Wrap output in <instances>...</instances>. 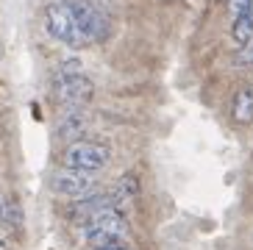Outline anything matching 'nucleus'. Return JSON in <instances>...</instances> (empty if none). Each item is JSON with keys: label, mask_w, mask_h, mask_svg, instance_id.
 <instances>
[{"label": "nucleus", "mask_w": 253, "mask_h": 250, "mask_svg": "<svg viewBox=\"0 0 253 250\" xmlns=\"http://www.w3.org/2000/svg\"><path fill=\"white\" fill-rule=\"evenodd\" d=\"M112 162V147L106 142L81 139L64 147L61 153V169H78V172H97Z\"/></svg>", "instance_id": "f257e3e1"}, {"label": "nucleus", "mask_w": 253, "mask_h": 250, "mask_svg": "<svg viewBox=\"0 0 253 250\" xmlns=\"http://www.w3.org/2000/svg\"><path fill=\"white\" fill-rule=\"evenodd\" d=\"M231 117H234V123H239V125L253 123V89L251 86L237 89V95H234V100H231Z\"/></svg>", "instance_id": "1a4fd4ad"}, {"label": "nucleus", "mask_w": 253, "mask_h": 250, "mask_svg": "<svg viewBox=\"0 0 253 250\" xmlns=\"http://www.w3.org/2000/svg\"><path fill=\"white\" fill-rule=\"evenodd\" d=\"M128 234V220L123 208H106V211L95 214L92 220H86L81 225V239L89 242L92 248L106 242H120Z\"/></svg>", "instance_id": "f03ea898"}, {"label": "nucleus", "mask_w": 253, "mask_h": 250, "mask_svg": "<svg viewBox=\"0 0 253 250\" xmlns=\"http://www.w3.org/2000/svg\"><path fill=\"white\" fill-rule=\"evenodd\" d=\"M53 95L59 100L61 106H67L70 109H84V106L92 100L95 95V83H92L89 75H59L56 81H53Z\"/></svg>", "instance_id": "39448f33"}, {"label": "nucleus", "mask_w": 253, "mask_h": 250, "mask_svg": "<svg viewBox=\"0 0 253 250\" xmlns=\"http://www.w3.org/2000/svg\"><path fill=\"white\" fill-rule=\"evenodd\" d=\"M248 6V0H231L228 3V8H231V17H234V20H237L239 14H242V8Z\"/></svg>", "instance_id": "f8f14e48"}, {"label": "nucleus", "mask_w": 253, "mask_h": 250, "mask_svg": "<svg viewBox=\"0 0 253 250\" xmlns=\"http://www.w3.org/2000/svg\"><path fill=\"white\" fill-rule=\"evenodd\" d=\"M0 250H6V245H3V242H0Z\"/></svg>", "instance_id": "2eb2a0df"}, {"label": "nucleus", "mask_w": 253, "mask_h": 250, "mask_svg": "<svg viewBox=\"0 0 253 250\" xmlns=\"http://www.w3.org/2000/svg\"><path fill=\"white\" fill-rule=\"evenodd\" d=\"M231 37L239 47H248L253 42V0H248V6L242 8V14L231 25Z\"/></svg>", "instance_id": "9d476101"}, {"label": "nucleus", "mask_w": 253, "mask_h": 250, "mask_svg": "<svg viewBox=\"0 0 253 250\" xmlns=\"http://www.w3.org/2000/svg\"><path fill=\"white\" fill-rule=\"evenodd\" d=\"M136 195H139V181H136L134 172H126V175H120L117 186H114V192H112L114 208H120V206H126V203H131Z\"/></svg>", "instance_id": "9b49d317"}, {"label": "nucleus", "mask_w": 253, "mask_h": 250, "mask_svg": "<svg viewBox=\"0 0 253 250\" xmlns=\"http://www.w3.org/2000/svg\"><path fill=\"white\" fill-rule=\"evenodd\" d=\"M45 28L56 42H64L67 47H84L89 39L81 34V28L75 25L70 8L64 6V0H56V3H47L45 6Z\"/></svg>", "instance_id": "7ed1b4c3"}, {"label": "nucleus", "mask_w": 253, "mask_h": 250, "mask_svg": "<svg viewBox=\"0 0 253 250\" xmlns=\"http://www.w3.org/2000/svg\"><path fill=\"white\" fill-rule=\"evenodd\" d=\"M86 131V114L84 109H70L59 123V139L64 142H81V133Z\"/></svg>", "instance_id": "6e6552de"}, {"label": "nucleus", "mask_w": 253, "mask_h": 250, "mask_svg": "<svg viewBox=\"0 0 253 250\" xmlns=\"http://www.w3.org/2000/svg\"><path fill=\"white\" fill-rule=\"evenodd\" d=\"M64 6L70 8V14H73L75 25L81 28V34L86 39H95V42H103L109 37V20L100 8L92 3V0H64Z\"/></svg>", "instance_id": "20e7f679"}, {"label": "nucleus", "mask_w": 253, "mask_h": 250, "mask_svg": "<svg viewBox=\"0 0 253 250\" xmlns=\"http://www.w3.org/2000/svg\"><path fill=\"white\" fill-rule=\"evenodd\" d=\"M92 250H128V245L120 239V242H106V245H97V248H92Z\"/></svg>", "instance_id": "ddd939ff"}, {"label": "nucleus", "mask_w": 253, "mask_h": 250, "mask_svg": "<svg viewBox=\"0 0 253 250\" xmlns=\"http://www.w3.org/2000/svg\"><path fill=\"white\" fill-rule=\"evenodd\" d=\"M106 208H114L112 195H100V192H95V195H89V198H84V200H73V206H70V217L84 225L86 220H92L95 214L106 211Z\"/></svg>", "instance_id": "0eeeda50"}, {"label": "nucleus", "mask_w": 253, "mask_h": 250, "mask_svg": "<svg viewBox=\"0 0 253 250\" xmlns=\"http://www.w3.org/2000/svg\"><path fill=\"white\" fill-rule=\"evenodd\" d=\"M239 64H253V47H245V50L239 53Z\"/></svg>", "instance_id": "4468645a"}, {"label": "nucleus", "mask_w": 253, "mask_h": 250, "mask_svg": "<svg viewBox=\"0 0 253 250\" xmlns=\"http://www.w3.org/2000/svg\"><path fill=\"white\" fill-rule=\"evenodd\" d=\"M50 189L61 198L84 200L97 192V178L92 172H78V169H59L50 178Z\"/></svg>", "instance_id": "423d86ee"}]
</instances>
